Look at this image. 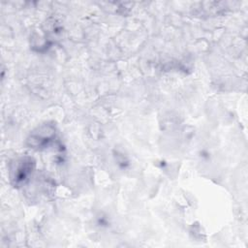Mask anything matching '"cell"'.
Returning <instances> with one entry per match:
<instances>
[{
	"instance_id": "6da1fadb",
	"label": "cell",
	"mask_w": 248,
	"mask_h": 248,
	"mask_svg": "<svg viewBox=\"0 0 248 248\" xmlns=\"http://www.w3.org/2000/svg\"><path fill=\"white\" fill-rule=\"evenodd\" d=\"M32 166H33V162L29 158L23 159L18 163L16 168H15L14 175L12 176V179L15 180L16 184L24 182V180L28 177V175L32 170Z\"/></svg>"
}]
</instances>
